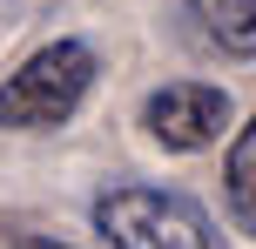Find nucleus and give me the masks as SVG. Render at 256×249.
<instances>
[{"mask_svg": "<svg viewBox=\"0 0 256 249\" xmlns=\"http://www.w3.org/2000/svg\"><path fill=\"white\" fill-rule=\"evenodd\" d=\"M7 249H74V243H61V236H40V229H14Z\"/></svg>", "mask_w": 256, "mask_h": 249, "instance_id": "423d86ee", "label": "nucleus"}, {"mask_svg": "<svg viewBox=\"0 0 256 249\" xmlns=\"http://www.w3.org/2000/svg\"><path fill=\"white\" fill-rule=\"evenodd\" d=\"M142 135L168 155H202L230 135V94L216 81H162L142 101Z\"/></svg>", "mask_w": 256, "mask_h": 249, "instance_id": "7ed1b4c3", "label": "nucleus"}, {"mask_svg": "<svg viewBox=\"0 0 256 249\" xmlns=\"http://www.w3.org/2000/svg\"><path fill=\"white\" fill-rule=\"evenodd\" d=\"M202 40H216L236 61H256V0H182Z\"/></svg>", "mask_w": 256, "mask_h": 249, "instance_id": "39448f33", "label": "nucleus"}, {"mask_svg": "<svg viewBox=\"0 0 256 249\" xmlns=\"http://www.w3.org/2000/svg\"><path fill=\"white\" fill-rule=\"evenodd\" d=\"M94 74H102V61H94L88 40L54 34L48 47H34L0 81V128L7 135H54V128H68L81 115V101L94 94Z\"/></svg>", "mask_w": 256, "mask_h": 249, "instance_id": "f03ea898", "label": "nucleus"}, {"mask_svg": "<svg viewBox=\"0 0 256 249\" xmlns=\"http://www.w3.org/2000/svg\"><path fill=\"white\" fill-rule=\"evenodd\" d=\"M222 209L230 229L256 243V115L243 128H230V155H222Z\"/></svg>", "mask_w": 256, "mask_h": 249, "instance_id": "20e7f679", "label": "nucleus"}, {"mask_svg": "<svg viewBox=\"0 0 256 249\" xmlns=\"http://www.w3.org/2000/svg\"><path fill=\"white\" fill-rule=\"evenodd\" d=\"M88 216L108 249H230L216 216L168 182H115L94 196Z\"/></svg>", "mask_w": 256, "mask_h": 249, "instance_id": "f257e3e1", "label": "nucleus"}]
</instances>
